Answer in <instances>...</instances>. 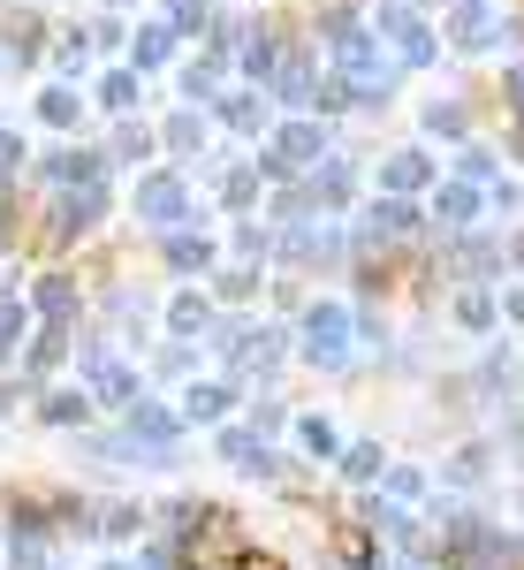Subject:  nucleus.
<instances>
[{
  "label": "nucleus",
  "instance_id": "f257e3e1",
  "mask_svg": "<svg viewBox=\"0 0 524 570\" xmlns=\"http://www.w3.org/2000/svg\"><path fill=\"white\" fill-rule=\"evenodd\" d=\"M373 31H388L395 39V53H403V69H426L434 61V31L403 8V0H380V16H373Z\"/></svg>",
  "mask_w": 524,
  "mask_h": 570
},
{
  "label": "nucleus",
  "instance_id": "f03ea898",
  "mask_svg": "<svg viewBox=\"0 0 524 570\" xmlns=\"http://www.w3.org/2000/svg\"><path fill=\"white\" fill-rule=\"evenodd\" d=\"M305 351L319 357V365H343V351H349V312H343V305H312Z\"/></svg>",
  "mask_w": 524,
  "mask_h": 570
},
{
  "label": "nucleus",
  "instance_id": "7ed1b4c3",
  "mask_svg": "<svg viewBox=\"0 0 524 570\" xmlns=\"http://www.w3.org/2000/svg\"><path fill=\"white\" fill-rule=\"evenodd\" d=\"M479 206H486L479 183H441V190H434V220H441V228H472Z\"/></svg>",
  "mask_w": 524,
  "mask_h": 570
},
{
  "label": "nucleus",
  "instance_id": "20e7f679",
  "mask_svg": "<svg viewBox=\"0 0 524 570\" xmlns=\"http://www.w3.org/2000/svg\"><path fill=\"white\" fill-rule=\"evenodd\" d=\"M373 236H380V244H395V236H418V206H411V198H373Z\"/></svg>",
  "mask_w": 524,
  "mask_h": 570
},
{
  "label": "nucleus",
  "instance_id": "39448f33",
  "mask_svg": "<svg viewBox=\"0 0 524 570\" xmlns=\"http://www.w3.org/2000/svg\"><path fill=\"white\" fill-rule=\"evenodd\" d=\"M380 183H388L395 198H411V190H426V183H434V168H426V153H388Z\"/></svg>",
  "mask_w": 524,
  "mask_h": 570
},
{
  "label": "nucleus",
  "instance_id": "423d86ee",
  "mask_svg": "<svg viewBox=\"0 0 524 570\" xmlns=\"http://www.w3.org/2000/svg\"><path fill=\"white\" fill-rule=\"evenodd\" d=\"M220 456L244 464V472H274V456L259 449V434H220Z\"/></svg>",
  "mask_w": 524,
  "mask_h": 570
},
{
  "label": "nucleus",
  "instance_id": "0eeeda50",
  "mask_svg": "<svg viewBox=\"0 0 524 570\" xmlns=\"http://www.w3.org/2000/svg\"><path fill=\"white\" fill-rule=\"evenodd\" d=\"M137 206H145V214H160V220H168V214H182V190H175L168 176H152L145 190H137Z\"/></svg>",
  "mask_w": 524,
  "mask_h": 570
},
{
  "label": "nucleus",
  "instance_id": "6e6552de",
  "mask_svg": "<svg viewBox=\"0 0 524 570\" xmlns=\"http://www.w3.org/2000/svg\"><path fill=\"white\" fill-rule=\"evenodd\" d=\"M426 130H434V137H464V130H472V115H464L456 99H434V107H426Z\"/></svg>",
  "mask_w": 524,
  "mask_h": 570
},
{
  "label": "nucleus",
  "instance_id": "1a4fd4ad",
  "mask_svg": "<svg viewBox=\"0 0 524 570\" xmlns=\"http://www.w3.org/2000/svg\"><path fill=\"white\" fill-rule=\"evenodd\" d=\"M228 411V389H190L182 395V419H220Z\"/></svg>",
  "mask_w": 524,
  "mask_h": 570
},
{
  "label": "nucleus",
  "instance_id": "9d476101",
  "mask_svg": "<svg viewBox=\"0 0 524 570\" xmlns=\"http://www.w3.org/2000/svg\"><path fill=\"white\" fill-rule=\"evenodd\" d=\"M53 176H61V183H99V160H91V153H61Z\"/></svg>",
  "mask_w": 524,
  "mask_h": 570
},
{
  "label": "nucleus",
  "instance_id": "9b49d317",
  "mask_svg": "<svg viewBox=\"0 0 524 570\" xmlns=\"http://www.w3.org/2000/svg\"><path fill=\"white\" fill-rule=\"evenodd\" d=\"M220 115H228L236 130H259V122H266V107H259V99H251V91H236V99H228Z\"/></svg>",
  "mask_w": 524,
  "mask_h": 570
},
{
  "label": "nucleus",
  "instance_id": "f8f14e48",
  "mask_svg": "<svg viewBox=\"0 0 524 570\" xmlns=\"http://www.w3.org/2000/svg\"><path fill=\"white\" fill-rule=\"evenodd\" d=\"M456 320H464V327H486V320H494V297H486V289H464V297H456Z\"/></svg>",
  "mask_w": 524,
  "mask_h": 570
},
{
  "label": "nucleus",
  "instance_id": "ddd939ff",
  "mask_svg": "<svg viewBox=\"0 0 524 570\" xmlns=\"http://www.w3.org/2000/svg\"><path fill=\"white\" fill-rule=\"evenodd\" d=\"M137 434H145V441H175V419H168V411H152V403H137Z\"/></svg>",
  "mask_w": 524,
  "mask_h": 570
},
{
  "label": "nucleus",
  "instance_id": "4468645a",
  "mask_svg": "<svg viewBox=\"0 0 524 570\" xmlns=\"http://www.w3.org/2000/svg\"><path fill=\"white\" fill-rule=\"evenodd\" d=\"M464 183H486L494 190V153L486 145H464Z\"/></svg>",
  "mask_w": 524,
  "mask_h": 570
},
{
  "label": "nucleus",
  "instance_id": "2eb2a0df",
  "mask_svg": "<svg viewBox=\"0 0 524 570\" xmlns=\"http://www.w3.org/2000/svg\"><path fill=\"white\" fill-rule=\"evenodd\" d=\"M16 343H23V305L0 297V351H16Z\"/></svg>",
  "mask_w": 524,
  "mask_h": 570
},
{
  "label": "nucleus",
  "instance_id": "dca6fc26",
  "mask_svg": "<svg viewBox=\"0 0 524 570\" xmlns=\"http://www.w3.org/2000/svg\"><path fill=\"white\" fill-rule=\"evenodd\" d=\"M297 434H305V449H312V456H335V426H327V419H305Z\"/></svg>",
  "mask_w": 524,
  "mask_h": 570
},
{
  "label": "nucleus",
  "instance_id": "f3484780",
  "mask_svg": "<svg viewBox=\"0 0 524 570\" xmlns=\"http://www.w3.org/2000/svg\"><path fill=\"white\" fill-rule=\"evenodd\" d=\"M343 472H349V480H380V449H349Z\"/></svg>",
  "mask_w": 524,
  "mask_h": 570
},
{
  "label": "nucleus",
  "instance_id": "a211bd4d",
  "mask_svg": "<svg viewBox=\"0 0 524 570\" xmlns=\"http://www.w3.org/2000/svg\"><path fill=\"white\" fill-rule=\"evenodd\" d=\"M46 419H53V426H69V419H85V395H53V403H46Z\"/></svg>",
  "mask_w": 524,
  "mask_h": 570
},
{
  "label": "nucleus",
  "instance_id": "6ab92c4d",
  "mask_svg": "<svg viewBox=\"0 0 524 570\" xmlns=\"http://www.w3.org/2000/svg\"><path fill=\"white\" fill-rule=\"evenodd\" d=\"M388 494H395V502H418L426 480H418V472H388Z\"/></svg>",
  "mask_w": 524,
  "mask_h": 570
},
{
  "label": "nucleus",
  "instance_id": "aec40b11",
  "mask_svg": "<svg viewBox=\"0 0 524 570\" xmlns=\"http://www.w3.org/2000/svg\"><path fill=\"white\" fill-rule=\"evenodd\" d=\"M46 122H77V99L69 91H46Z\"/></svg>",
  "mask_w": 524,
  "mask_h": 570
},
{
  "label": "nucleus",
  "instance_id": "412c9836",
  "mask_svg": "<svg viewBox=\"0 0 524 570\" xmlns=\"http://www.w3.org/2000/svg\"><path fill=\"white\" fill-rule=\"evenodd\" d=\"M39 305L53 312V320H61V312H69V282H46V289H39Z\"/></svg>",
  "mask_w": 524,
  "mask_h": 570
},
{
  "label": "nucleus",
  "instance_id": "4be33fe9",
  "mask_svg": "<svg viewBox=\"0 0 524 570\" xmlns=\"http://www.w3.org/2000/svg\"><path fill=\"white\" fill-rule=\"evenodd\" d=\"M236 570H289V563H274V556H251V548H244V556H236Z\"/></svg>",
  "mask_w": 524,
  "mask_h": 570
},
{
  "label": "nucleus",
  "instance_id": "5701e85b",
  "mask_svg": "<svg viewBox=\"0 0 524 570\" xmlns=\"http://www.w3.org/2000/svg\"><path fill=\"white\" fill-rule=\"evenodd\" d=\"M510 320H524V289H517V297H510Z\"/></svg>",
  "mask_w": 524,
  "mask_h": 570
},
{
  "label": "nucleus",
  "instance_id": "b1692460",
  "mask_svg": "<svg viewBox=\"0 0 524 570\" xmlns=\"http://www.w3.org/2000/svg\"><path fill=\"white\" fill-rule=\"evenodd\" d=\"M510 259H517V266H524V228H517V244H510Z\"/></svg>",
  "mask_w": 524,
  "mask_h": 570
},
{
  "label": "nucleus",
  "instance_id": "393cba45",
  "mask_svg": "<svg viewBox=\"0 0 524 570\" xmlns=\"http://www.w3.org/2000/svg\"><path fill=\"white\" fill-rule=\"evenodd\" d=\"M517 31H524V23H517Z\"/></svg>",
  "mask_w": 524,
  "mask_h": 570
}]
</instances>
